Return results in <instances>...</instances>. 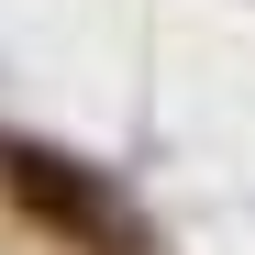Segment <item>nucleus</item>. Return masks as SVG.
<instances>
[{
    "instance_id": "1",
    "label": "nucleus",
    "mask_w": 255,
    "mask_h": 255,
    "mask_svg": "<svg viewBox=\"0 0 255 255\" xmlns=\"http://www.w3.org/2000/svg\"><path fill=\"white\" fill-rule=\"evenodd\" d=\"M11 189H22V211H33L45 233H78L89 255H144L133 211H122L89 166H67V155H11Z\"/></svg>"
}]
</instances>
